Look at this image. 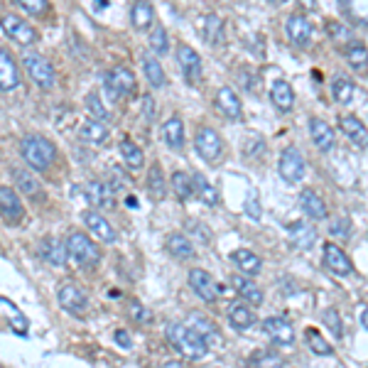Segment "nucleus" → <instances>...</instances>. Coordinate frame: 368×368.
Here are the masks:
<instances>
[{
  "label": "nucleus",
  "mask_w": 368,
  "mask_h": 368,
  "mask_svg": "<svg viewBox=\"0 0 368 368\" xmlns=\"http://www.w3.org/2000/svg\"><path fill=\"white\" fill-rule=\"evenodd\" d=\"M167 341L182 356H187L192 361H199L209 354V341L187 324H177V322L175 324H167Z\"/></svg>",
  "instance_id": "1"
},
{
  "label": "nucleus",
  "mask_w": 368,
  "mask_h": 368,
  "mask_svg": "<svg viewBox=\"0 0 368 368\" xmlns=\"http://www.w3.org/2000/svg\"><path fill=\"white\" fill-rule=\"evenodd\" d=\"M20 152H22L25 162L37 172L47 170V167L54 162V157H57L54 145L42 136H27L22 143H20Z\"/></svg>",
  "instance_id": "2"
},
{
  "label": "nucleus",
  "mask_w": 368,
  "mask_h": 368,
  "mask_svg": "<svg viewBox=\"0 0 368 368\" xmlns=\"http://www.w3.org/2000/svg\"><path fill=\"white\" fill-rule=\"evenodd\" d=\"M67 253H69V258H72L74 263H79L81 268H93V265H98V261H101V253H98L96 243L79 231L67 236Z\"/></svg>",
  "instance_id": "3"
},
{
  "label": "nucleus",
  "mask_w": 368,
  "mask_h": 368,
  "mask_svg": "<svg viewBox=\"0 0 368 368\" xmlns=\"http://www.w3.org/2000/svg\"><path fill=\"white\" fill-rule=\"evenodd\" d=\"M22 67H25V72H27V77L32 79L39 88H52L54 86L57 74H54V67L42 57V54L25 52L22 54Z\"/></svg>",
  "instance_id": "4"
},
{
  "label": "nucleus",
  "mask_w": 368,
  "mask_h": 368,
  "mask_svg": "<svg viewBox=\"0 0 368 368\" xmlns=\"http://www.w3.org/2000/svg\"><path fill=\"white\" fill-rule=\"evenodd\" d=\"M138 91L136 77H133L131 69L126 67H113L106 74V93L111 98H128Z\"/></svg>",
  "instance_id": "5"
},
{
  "label": "nucleus",
  "mask_w": 368,
  "mask_h": 368,
  "mask_svg": "<svg viewBox=\"0 0 368 368\" xmlns=\"http://www.w3.org/2000/svg\"><path fill=\"white\" fill-rule=\"evenodd\" d=\"M194 147L197 152L204 157L206 162H216L223 152V143H221V136H218L213 128H199L197 136H194Z\"/></svg>",
  "instance_id": "6"
},
{
  "label": "nucleus",
  "mask_w": 368,
  "mask_h": 368,
  "mask_svg": "<svg viewBox=\"0 0 368 368\" xmlns=\"http://www.w3.org/2000/svg\"><path fill=\"white\" fill-rule=\"evenodd\" d=\"M277 170H280L285 182H290V184L302 182L305 180V157H302V152L297 150V147H285L280 155Z\"/></svg>",
  "instance_id": "7"
},
{
  "label": "nucleus",
  "mask_w": 368,
  "mask_h": 368,
  "mask_svg": "<svg viewBox=\"0 0 368 368\" xmlns=\"http://www.w3.org/2000/svg\"><path fill=\"white\" fill-rule=\"evenodd\" d=\"M0 25H3L5 34H8L10 39H15V42H20L22 47L37 42V32H34V27L29 22H25L22 18H18V15H3Z\"/></svg>",
  "instance_id": "8"
},
{
  "label": "nucleus",
  "mask_w": 368,
  "mask_h": 368,
  "mask_svg": "<svg viewBox=\"0 0 368 368\" xmlns=\"http://www.w3.org/2000/svg\"><path fill=\"white\" fill-rule=\"evenodd\" d=\"M57 302H59V307H62L64 312H69V315H81V312L86 310V305H88V297L79 285L67 282V285L59 287Z\"/></svg>",
  "instance_id": "9"
},
{
  "label": "nucleus",
  "mask_w": 368,
  "mask_h": 368,
  "mask_svg": "<svg viewBox=\"0 0 368 368\" xmlns=\"http://www.w3.org/2000/svg\"><path fill=\"white\" fill-rule=\"evenodd\" d=\"M263 334L277 346H290L295 341V329L285 317H268L263 320Z\"/></svg>",
  "instance_id": "10"
},
{
  "label": "nucleus",
  "mask_w": 368,
  "mask_h": 368,
  "mask_svg": "<svg viewBox=\"0 0 368 368\" xmlns=\"http://www.w3.org/2000/svg\"><path fill=\"white\" fill-rule=\"evenodd\" d=\"M37 256L42 258L47 265L52 268H62L67 263L69 253H67V241H59L54 236H44L37 246Z\"/></svg>",
  "instance_id": "11"
},
{
  "label": "nucleus",
  "mask_w": 368,
  "mask_h": 368,
  "mask_svg": "<svg viewBox=\"0 0 368 368\" xmlns=\"http://www.w3.org/2000/svg\"><path fill=\"white\" fill-rule=\"evenodd\" d=\"M177 64H180L184 79H187L189 84L202 81V59H199L197 49H192L189 44H180V47H177Z\"/></svg>",
  "instance_id": "12"
},
{
  "label": "nucleus",
  "mask_w": 368,
  "mask_h": 368,
  "mask_svg": "<svg viewBox=\"0 0 368 368\" xmlns=\"http://www.w3.org/2000/svg\"><path fill=\"white\" fill-rule=\"evenodd\" d=\"M189 285H192V290L197 292L204 302H213L218 297V292H221V287H218V282L211 277V272L202 270V268H194V270L189 272Z\"/></svg>",
  "instance_id": "13"
},
{
  "label": "nucleus",
  "mask_w": 368,
  "mask_h": 368,
  "mask_svg": "<svg viewBox=\"0 0 368 368\" xmlns=\"http://www.w3.org/2000/svg\"><path fill=\"white\" fill-rule=\"evenodd\" d=\"M77 192H84V199L98 209H113V204H116V199H113L116 192H113L111 184L106 182H86L84 187H79Z\"/></svg>",
  "instance_id": "14"
},
{
  "label": "nucleus",
  "mask_w": 368,
  "mask_h": 368,
  "mask_svg": "<svg viewBox=\"0 0 368 368\" xmlns=\"http://www.w3.org/2000/svg\"><path fill=\"white\" fill-rule=\"evenodd\" d=\"M84 223H86V228L93 233V238H98V241L103 243H116L118 241V233L113 231V226L108 223V218H103L98 211H93V209H88V211L81 213Z\"/></svg>",
  "instance_id": "15"
},
{
  "label": "nucleus",
  "mask_w": 368,
  "mask_h": 368,
  "mask_svg": "<svg viewBox=\"0 0 368 368\" xmlns=\"http://www.w3.org/2000/svg\"><path fill=\"white\" fill-rule=\"evenodd\" d=\"M312 22L305 18V15H290L285 22V34L287 39H290L292 44H297V47H305V44H310L312 39Z\"/></svg>",
  "instance_id": "16"
},
{
  "label": "nucleus",
  "mask_w": 368,
  "mask_h": 368,
  "mask_svg": "<svg viewBox=\"0 0 368 368\" xmlns=\"http://www.w3.org/2000/svg\"><path fill=\"white\" fill-rule=\"evenodd\" d=\"M324 265L339 277H349L351 272H354L349 256H346L344 248H339L336 243H327L324 246Z\"/></svg>",
  "instance_id": "17"
},
{
  "label": "nucleus",
  "mask_w": 368,
  "mask_h": 368,
  "mask_svg": "<svg viewBox=\"0 0 368 368\" xmlns=\"http://www.w3.org/2000/svg\"><path fill=\"white\" fill-rule=\"evenodd\" d=\"M25 209L20 197L15 194V189L10 187H0V216L5 218L8 223H18L22 218Z\"/></svg>",
  "instance_id": "18"
},
{
  "label": "nucleus",
  "mask_w": 368,
  "mask_h": 368,
  "mask_svg": "<svg viewBox=\"0 0 368 368\" xmlns=\"http://www.w3.org/2000/svg\"><path fill=\"white\" fill-rule=\"evenodd\" d=\"M20 86V69L8 49L0 47V91H13Z\"/></svg>",
  "instance_id": "19"
},
{
  "label": "nucleus",
  "mask_w": 368,
  "mask_h": 368,
  "mask_svg": "<svg viewBox=\"0 0 368 368\" xmlns=\"http://www.w3.org/2000/svg\"><path fill=\"white\" fill-rule=\"evenodd\" d=\"M216 108L226 118H231V121H241V116H243L241 101H238L236 91H233L231 86H221L216 91Z\"/></svg>",
  "instance_id": "20"
},
{
  "label": "nucleus",
  "mask_w": 368,
  "mask_h": 368,
  "mask_svg": "<svg viewBox=\"0 0 368 368\" xmlns=\"http://www.w3.org/2000/svg\"><path fill=\"white\" fill-rule=\"evenodd\" d=\"M290 243L297 251H310L317 243V231L310 221H297L290 226Z\"/></svg>",
  "instance_id": "21"
},
{
  "label": "nucleus",
  "mask_w": 368,
  "mask_h": 368,
  "mask_svg": "<svg viewBox=\"0 0 368 368\" xmlns=\"http://www.w3.org/2000/svg\"><path fill=\"white\" fill-rule=\"evenodd\" d=\"M339 128L349 136V140L359 147H368V128L356 116H341Z\"/></svg>",
  "instance_id": "22"
},
{
  "label": "nucleus",
  "mask_w": 368,
  "mask_h": 368,
  "mask_svg": "<svg viewBox=\"0 0 368 368\" xmlns=\"http://www.w3.org/2000/svg\"><path fill=\"white\" fill-rule=\"evenodd\" d=\"M310 136L322 152H329L334 147V131L329 128V123L320 121V118H312L310 121Z\"/></svg>",
  "instance_id": "23"
},
{
  "label": "nucleus",
  "mask_w": 368,
  "mask_h": 368,
  "mask_svg": "<svg viewBox=\"0 0 368 368\" xmlns=\"http://www.w3.org/2000/svg\"><path fill=\"white\" fill-rule=\"evenodd\" d=\"M300 206H302V211H305L310 218H315V221H322V218H327V204H324V199H322L317 192H312V189H305V192L300 194Z\"/></svg>",
  "instance_id": "24"
},
{
  "label": "nucleus",
  "mask_w": 368,
  "mask_h": 368,
  "mask_svg": "<svg viewBox=\"0 0 368 368\" xmlns=\"http://www.w3.org/2000/svg\"><path fill=\"white\" fill-rule=\"evenodd\" d=\"M79 138H81L86 145H96L101 147L103 143L108 140V128L98 121H86L81 128H79Z\"/></svg>",
  "instance_id": "25"
},
{
  "label": "nucleus",
  "mask_w": 368,
  "mask_h": 368,
  "mask_svg": "<svg viewBox=\"0 0 368 368\" xmlns=\"http://www.w3.org/2000/svg\"><path fill=\"white\" fill-rule=\"evenodd\" d=\"M233 287H236V292L243 297V300H248L251 305H263V290L256 285V282L251 280V277L246 275H233Z\"/></svg>",
  "instance_id": "26"
},
{
  "label": "nucleus",
  "mask_w": 368,
  "mask_h": 368,
  "mask_svg": "<svg viewBox=\"0 0 368 368\" xmlns=\"http://www.w3.org/2000/svg\"><path fill=\"white\" fill-rule=\"evenodd\" d=\"M270 98H272V103H275L277 111H282V113L290 111L292 103H295V93H292L290 84L282 81V79L272 81V86H270Z\"/></svg>",
  "instance_id": "27"
},
{
  "label": "nucleus",
  "mask_w": 368,
  "mask_h": 368,
  "mask_svg": "<svg viewBox=\"0 0 368 368\" xmlns=\"http://www.w3.org/2000/svg\"><path fill=\"white\" fill-rule=\"evenodd\" d=\"M162 138L172 150H182L184 147V123L177 116H172L170 121H165L162 126Z\"/></svg>",
  "instance_id": "28"
},
{
  "label": "nucleus",
  "mask_w": 368,
  "mask_h": 368,
  "mask_svg": "<svg viewBox=\"0 0 368 368\" xmlns=\"http://www.w3.org/2000/svg\"><path fill=\"white\" fill-rule=\"evenodd\" d=\"M167 251L177 261H189V258H194V243L187 236H182V233H170L167 236Z\"/></svg>",
  "instance_id": "29"
},
{
  "label": "nucleus",
  "mask_w": 368,
  "mask_h": 368,
  "mask_svg": "<svg viewBox=\"0 0 368 368\" xmlns=\"http://www.w3.org/2000/svg\"><path fill=\"white\" fill-rule=\"evenodd\" d=\"M231 261L236 263V265L241 268L246 275H258V272H261V268H263L261 258H258L256 253L246 251V248H241V251H233L231 253Z\"/></svg>",
  "instance_id": "30"
},
{
  "label": "nucleus",
  "mask_w": 368,
  "mask_h": 368,
  "mask_svg": "<svg viewBox=\"0 0 368 368\" xmlns=\"http://www.w3.org/2000/svg\"><path fill=\"white\" fill-rule=\"evenodd\" d=\"M202 34L209 44H223L226 34H223V22L218 15H206L202 22Z\"/></svg>",
  "instance_id": "31"
},
{
  "label": "nucleus",
  "mask_w": 368,
  "mask_h": 368,
  "mask_svg": "<svg viewBox=\"0 0 368 368\" xmlns=\"http://www.w3.org/2000/svg\"><path fill=\"white\" fill-rule=\"evenodd\" d=\"M228 322H231L233 329H251L256 324V315L251 312V307L246 305H231L228 310Z\"/></svg>",
  "instance_id": "32"
},
{
  "label": "nucleus",
  "mask_w": 368,
  "mask_h": 368,
  "mask_svg": "<svg viewBox=\"0 0 368 368\" xmlns=\"http://www.w3.org/2000/svg\"><path fill=\"white\" fill-rule=\"evenodd\" d=\"M192 182H194V192L199 194V199H202L206 206H216V204H218V194H216V189H213L211 184L206 182V177H204L202 172H194Z\"/></svg>",
  "instance_id": "33"
},
{
  "label": "nucleus",
  "mask_w": 368,
  "mask_h": 368,
  "mask_svg": "<svg viewBox=\"0 0 368 368\" xmlns=\"http://www.w3.org/2000/svg\"><path fill=\"white\" fill-rule=\"evenodd\" d=\"M13 177H15V184H18V187L22 189V194H27V197H42V187H39V182L34 180L32 172L15 167V170H13Z\"/></svg>",
  "instance_id": "34"
},
{
  "label": "nucleus",
  "mask_w": 368,
  "mask_h": 368,
  "mask_svg": "<svg viewBox=\"0 0 368 368\" xmlns=\"http://www.w3.org/2000/svg\"><path fill=\"white\" fill-rule=\"evenodd\" d=\"M143 72H145L150 86H155V88L165 86V72H162L160 62H157L152 54H143Z\"/></svg>",
  "instance_id": "35"
},
{
  "label": "nucleus",
  "mask_w": 368,
  "mask_h": 368,
  "mask_svg": "<svg viewBox=\"0 0 368 368\" xmlns=\"http://www.w3.org/2000/svg\"><path fill=\"white\" fill-rule=\"evenodd\" d=\"M121 155H123V160H126V165L131 167V170H140V167L145 165V155H143V150L131 140V138L121 140Z\"/></svg>",
  "instance_id": "36"
},
{
  "label": "nucleus",
  "mask_w": 368,
  "mask_h": 368,
  "mask_svg": "<svg viewBox=\"0 0 368 368\" xmlns=\"http://www.w3.org/2000/svg\"><path fill=\"white\" fill-rule=\"evenodd\" d=\"M131 20L138 29H145L155 22V8L150 3H136L131 10Z\"/></svg>",
  "instance_id": "37"
},
{
  "label": "nucleus",
  "mask_w": 368,
  "mask_h": 368,
  "mask_svg": "<svg viewBox=\"0 0 368 368\" xmlns=\"http://www.w3.org/2000/svg\"><path fill=\"white\" fill-rule=\"evenodd\" d=\"M248 366L251 368H285V361H282L280 354H275V351H256V354L251 356V361H248Z\"/></svg>",
  "instance_id": "38"
},
{
  "label": "nucleus",
  "mask_w": 368,
  "mask_h": 368,
  "mask_svg": "<svg viewBox=\"0 0 368 368\" xmlns=\"http://www.w3.org/2000/svg\"><path fill=\"white\" fill-rule=\"evenodd\" d=\"M147 192L152 194V199H165L167 194V182L165 177H162V167L160 165H152L150 172H147Z\"/></svg>",
  "instance_id": "39"
},
{
  "label": "nucleus",
  "mask_w": 368,
  "mask_h": 368,
  "mask_svg": "<svg viewBox=\"0 0 368 368\" xmlns=\"http://www.w3.org/2000/svg\"><path fill=\"white\" fill-rule=\"evenodd\" d=\"M187 327H192L194 331H199V334L204 336V339H213V336H218L216 327L211 324V320H206L204 315H199V312H192V315L187 317V322H184Z\"/></svg>",
  "instance_id": "40"
},
{
  "label": "nucleus",
  "mask_w": 368,
  "mask_h": 368,
  "mask_svg": "<svg viewBox=\"0 0 368 368\" xmlns=\"http://www.w3.org/2000/svg\"><path fill=\"white\" fill-rule=\"evenodd\" d=\"M331 93H334L336 103H351V98H354V93H356V86H354L351 79L336 77L334 84H331Z\"/></svg>",
  "instance_id": "41"
},
{
  "label": "nucleus",
  "mask_w": 368,
  "mask_h": 368,
  "mask_svg": "<svg viewBox=\"0 0 368 368\" xmlns=\"http://www.w3.org/2000/svg\"><path fill=\"white\" fill-rule=\"evenodd\" d=\"M172 192H175V197L180 199V202L192 199V194H194L192 177H189L187 172H175V175H172Z\"/></svg>",
  "instance_id": "42"
},
{
  "label": "nucleus",
  "mask_w": 368,
  "mask_h": 368,
  "mask_svg": "<svg viewBox=\"0 0 368 368\" xmlns=\"http://www.w3.org/2000/svg\"><path fill=\"white\" fill-rule=\"evenodd\" d=\"M305 339H307V346H310L312 354H317V356H331V354H334L331 344L317 329H307L305 331Z\"/></svg>",
  "instance_id": "43"
},
{
  "label": "nucleus",
  "mask_w": 368,
  "mask_h": 368,
  "mask_svg": "<svg viewBox=\"0 0 368 368\" xmlns=\"http://www.w3.org/2000/svg\"><path fill=\"white\" fill-rule=\"evenodd\" d=\"M346 59H349V64L354 69H359V72H364V69L368 67V49L364 47V44H351L349 49H346Z\"/></svg>",
  "instance_id": "44"
},
{
  "label": "nucleus",
  "mask_w": 368,
  "mask_h": 368,
  "mask_svg": "<svg viewBox=\"0 0 368 368\" xmlns=\"http://www.w3.org/2000/svg\"><path fill=\"white\" fill-rule=\"evenodd\" d=\"M150 49L155 54H165L170 49V39H167V29L162 25H155L150 32Z\"/></svg>",
  "instance_id": "45"
},
{
  "label": "nucleus",
  "mask_w": 368,
  "mask_h": 368,
  "mask_svg": "<svg viewBox=\"0 0 368 368\" xmlns=\"http://www.w3.org/2000/svg\"><path fill=\"white\" fill-rule=\"evenodd\" d=\"M86 108H88V113H91L93 116V121H108V118H111V113H108V108L103 106L101 103V98L96 96V93H88L86 96Z\"/></svg>",
  "instance_id": "46"
},
{
  "label": "nucleus",
  "mask_w": 368,
  "mask_h": 368,
  "mask_svg": "<svg viewBox=\"0 0 368 368\" xmlns=\"http://www.w3.org/2000/svg\"><path fill=\"white\" fill-rule=\"evenodd\" d=\"M324 324H327V329L331 331V336H334V339H341V334H344V327H341L339 312H336V310H327L324 312Z\"/></svg>",
  "instance_id": "47"
},
{
  "label": "nucleus",
  "mask_w": 368,
  "mask_h": 368,
  "mask_svg": "<svg viewBox=\"0 0 368 368\" xmlns=\"http://www.w3.org/2000/svg\"><path fill=\"white\" fill-rule=\"evenodd\" d=\"M263 150H265V143H263L258 136H248L246 143H243V152H246V157H258Z\"/></svg>",
  "instance_id": "48"
},
{
  "label": "nucleus",
  "mask_w": 368,
  "mask_h": 368,
  "mask_svg": "<svg viewBox=\"0 0 368 368\" xmlns=\"http://www.w3.org/2000/svg\"><path fill=\"white\" fill-rule=\"evenodd\" d=\"M327 32H329L336 42H349L351 39V29L341 22H327Z\"/></svg>",
  "instance_id": "49"
},
{
  "label": "nucleus",
  "mask_w": 368,
  "mask_h": 368,
  "mask_svg": "<svg viewBox=\"0 0 368 368\" xmlns=\"http://www.w3.org/2000/svg\"><path fill=\"white\" fill-rule=\"evenodd\" d=\"M329 231L334 233V236H339V238H349L351 221H349V218H344V216L334 218V221H331V226H329Z\"/></svg>",
  "instance_id": "50"
},
{
  "label": "nucleus",
  "mask_w": 368,
  "mask_h": 368,
  "mask_svg": "<svg viewBox=\"0 0 368 368\" xmlns=\"http://www.w3.org/2000/svg\"><path fill=\"white\" fill-rule=\"evenodd\" d=\"M18 5L29 15H42L47 10V0H20Z\"/></svg>",
  "instance_id": "51"
},
{
  "label": "nucleus",
  "mask_w": 368,
  "mask_h": 368,
  "mask_svg": "<svg viewBox=\"0 0 368 368\" xmlns=\"http://www.w3.org/2000/svg\"><path fill=\"white\" fill-rule=\"evenodd\" d=\"M131 315H133V320L136 322H140V324H147V322H150V312L145 310V307L140 305V302H133L131 305Z\"/></svg>",
  "instance_id": "52"
},
{
  "label": "nucleus",
  "mask_w": 368,
  "mask_h": 368,
  "mask_svg": "<svg viewBox=\"0 0 368 368\" xmlns=\"http://www.w3.org/2000/svg\"><path fill=\"white\" fill-rule=\"evenodd\" d=\"M187 228H189V231L197 233L199 241H202V243H209V241H211V233H209V228L202 226L199 221H187Z\"/></svg>",
  "instance_id": "53"
},
{
  "label": "nucleus",
  "mask_w": 368,
  "mask_h": 368,
  "mask_svg": "<svg viewBox=\"0 0 368 368\" xmlns=\"http://www.w3.org/2000/svg\"><path fill=\"white\" fill-rule=\"evenodd\" d=\"M246 211L251 213V218H261V206H258V199H256V192L248 194V202H246Z\"/></svg>",
  "instance_id": "54"
},
{
  "label": "nucleus",
  "mask_w": 368,
  "mask_h": 368,
  "mask_svg": "<svg viewBox=\"0 0 368 368\" xmlns=\"http://www.w3.org/2000/svg\"><path fill=\"white\" fill-rule=\"evenodd\" d=\"M143 116H145L147 121L155 118V98L152 96H143Z\"/></svg>",
  "instance_id": "55"
},
{
  "label": "nucleus",
  "mask_w": 368,
  "mask_h": 368,
  "mask_svg": "<svg viewBox=\"0 0 368 368\" xmlns=\"http://www.w3.org/2000/svg\"><path fill=\"white\" fill-rule=\"evenodd\" d=\"M116 341L123 346V349H131V339H128V331L118 329V331H116Z\"/></svg>",
  "instance_id": "56"
},
{
  "label": "nucleus",
  "mask_w": 368,
  "mask_h": 368,
  "mask_svg": "<svg viewBox=\"0 0 368 368\" xmlns=\"http://www.w3.org/2000/svg\"><path fill=\"white\" fill-rule=\"evenodd\" d=\"M361 324H364L366 329H368V307H366L364 312H361Z\"/></svg>",
  "instance_id": "57"
},
{
  "label": "nucleus",
  "mask_w": 368,
  "mask_h": 368,
  "mask_svg": "<svg viewBox=\"0 0 368 368\" xmlns=\"http://www.w3.org/2000/svg\"><path fill=\"white\" fill-rule=\"evenodd\" d=\"M165 368H184V366L177 364V361H170V364H165Z\"/></svg>",
  "instance_id": "58"
},
{
  "label": "nucleus",
  "mask_w": 368,
  "mask_h": 368,
  "mask_svg": "<svg viewBox=\"0 0 368 368\" xmlns=\"http://www.w3.org/2000/svg\"><path fill=\"white\" fill-rule=\"evenodd\" d=\"M0 253H3V251H0Z\"/></svg>",
  "instance_id": "59"
}]
</instances>
